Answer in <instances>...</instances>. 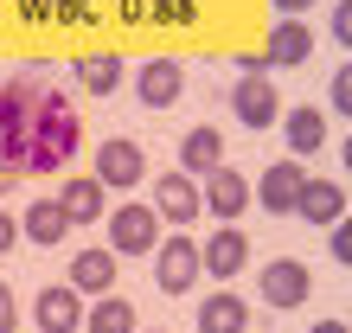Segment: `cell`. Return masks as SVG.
<instances>
[{"label": "cell", "instance_id": "cell-1", "mask_svg": "<svg viewBox=\"0 0 352 333\" xmlns=\"http://www.w3.org/2000/svg\"><path fill=\"white\" fill-rule=\"evenodd\" d=\"M77 148H84V122H77L71 96L58 90V83H45V96H38V116H32V135H26V154H19V173H65V166L77 160Z\"/></svg>", "mask_w": 352, "mask_h": 333}, {"label": "cell", "instance_id": "cell-2", "mask_svg": "<svg viewBox=\"0 0 352 333\" xmlns=\"http://www.w3.org/2000/svg\"><path fill=\"white\" fill-rule=\"evenodd\" d=\"M109 218V257H154V244H160V218L148 212V205H116V212H102Z\"/></svg>", "mask_w": 352, "mask_h": 333}, {"label": "cell", "instance_id": "cell-3", "mask_svg": "<svg viewBox=\"0 0 352 333\" xmlns=\"http://www.w3.org/2000/svg\"><path fill=\"white\" fill-rule=\"evenodd\" d=\"M90 180L102 186V193H129V186H141V180H148V154H141V141H122V135L102 141Z\"/></svg>", "mask_w": 352, "mask_h": 333}, {"label": "cell", "instance_id": "cell-4", "mask_svg": "<svg viewBox=\"0 0 352 333\" xmlns=\"http://www.w3.org/2000/svg\"><path fill=\"white\" fill-rule=\"evenodd\" d=\"M154 282H160V295H186V288L199 282V244L186 231L154 244Z\"/></svg>", "mask_w": 352, "mask_h": 333}, {"label": "cell", "instance_id": "cell-5", "mask_svg": "<svg viewBox=\"0 0 352 333\" xmlns=\"http://www.w3.org/2000/svg\"><path fill=\"white\" fill-rule=\"evenodd\" d=\"M243 205H250V180H243L231 160H224L218 173H205V180H199V212H212L218 224H237Z\"/></svg>", "mask_w": 352, "mask_h": 333}, {"label": "cell", "instance_id": "cell-6", "mask_svg": "<svg viewBox=\"0 0 352 333\" xmlns=\"http://www.w3.org/2000/svg\"><path fill=\"white\" fill-rule=\"evenodd\" d=\"M243 263H250V237H243L237 224H218V231L199 244V276H218V282H231Z\"/></svg>", "mask_w": 352, "mask_h": 333}, {"label": "cell", "instance_id": "cell-7", "mask_svg": "<svg viewBox=\"0 0 352 333\" xmlns=\"http://www.w3.org/2000/svg\"><path fill=\"white\" fill-rule=\"evenodd\" d=\"M116 282H122V269H116L109 250H77V257H71V276H65L71 295L102 301V295H116Z\"/></svg>", "mask_w": 352, "mask_h": 333}, {"label": "cell", "instance_id": "cell-8", "mask_svg": "<svg viewBox=\"0 0 352 333\" xmlns=\"http://www.w3.org/2000/svg\"><path fill=\"white\" fill-rule=\"evenodd\" d=\"M231 116L243 122V129H276V116H282L276 83L269 77H237L231 83Z\"/></svg>", "mask_w": 352, "mask_h": 333}, {"label": "cell", "instance_id": "cell-9", "mask_svg": "<svg viewBox=\"0 0 352 333\" xmlns=\"http://www.w3.org/2000/svg\"><path fill=\"white\" fill-rule=\"evenodd\" d=\"M32 327H38V333H84V295H71L65 282L38 288V301H32Z\"/></svg>", "mask_w": 352, "mask_h": 333}, {"label": "cell", "instance_id": "cell-10", "mask_svg": "<svg viewBox=\"0 0 352 333\" xmlns=\"http://www.w3.org/2000/svg\"><path fill=\"white\" fill-rule=\"evenodd\" d=\"M256 288H263V301H269V308H301L314 282H307V263H295V257H276V263H263Z\"/></svg>", "mask_w": 352, "mask_h": 333}, {"label": "cell", "instance_id": "cell-11", "mask_svg": "<svg viewBox=\"0 0 352 333\" xmlns=\"http://www.w3.org/2000/svg\"><path fill=\"white\" fill-rule=\"evenodd\" d=\"M301 180H307V173H301V160H276V166L256 180V193H250V199L263 205L269 218H288V212H295V199H301Z\"/></svg>", "mask_w": 352, "mask_h": 333}, {"label": "cell", "instance_id": "cell-12", "mask_svg": "<svg viewBox=\"0 0 352 333\" xmlns=\"http://www.w3.org/2000/svg\"><path fill=\"white\" fill-rule=\"evenodd\" d=\"M295 218H307L314 231H333V224L346 218V186H340V180H301Z\"/></svg>", "mask_w": 352, "mask_h": 333}, {"label": "cell", "instance_id": "cell-13", "mask_svg": "<svg viewBox=\"0 0 352 333\" xmlns=\"http://www.w3.org/2000/svg\"><path fill=\"white\" fill-rule=\"evenodd\" d=\"M179 90H186V65H179V58H148L141 77H135V96L148 103V109H173Z\"/></svg>", "mask_w": 352, "mask_h": 333}, {"label": "cell", "instance_id": "cell-14", "mask_svg": "<svg viewBox=\"0 0 352 333\" xmlns=\"http://www.w3.org/2000/svg\"><path fill=\"white\" fill-rule=\"evenodd\" d=\"M148 212L160 224H192L199 218V180H186V173H160L154 180V205Z\"/></svg>", "mask_w": 352, "mask_h": 333}, {"label": "cell", "instance_id": "cell-15", "mask_svg": "<svg viewBox=\"0 0 352 333\" xmlns=\"http://www.w3.org/2000/svg\"><path fill=\"white\" fill-rule=\"evenodd\" d=\"M58 212H65L71 231H77V224H102V212H109V205H102V186H96L90 173H71L65 186H58Z\"/></svg>", "mask_w": 352, "mask_h": 333}, {"label": "cell", "instance_id": "cell-16", "mask_svg": "<svg viewBox=\"0 0 352 333\" xmlns=\"http://www.w3.org/2000/svg\"><path fill=\"white\" fill-rule=\"evenodd\" d=\"M199 333H250V301L218 288V295L199 301Z\"/></svg>", "mask_w": 352, "mask_h": 333}, {"label": "cell", "instance_id": "cell-17", "mask_svg": "<svg viewBox=\"0 0 352 333\" xmlns=\"http://www.w3.org/2000/svg\"><path fill=\"white\" fill-rule=\"evenodd\" d=\"M224 166V129H192L179 141V173L186 180H205V173H218Z\"/></svg>", "mask_w": 352, "mask_h": 333}, {"label": "cell", "instance_id": "cell-18", "mask_svg": "<svg viewBox=\"0 0 352 333\" xmlns=\"http://www.w3.org/2000/svg\"><path fill=\"white\" fill-rule=\"evenodd\" d=\"M307 52H314V32L301 26V19H276L263 39V58H269V71L276 65H307Z\"/></svg>", "mask_w": 352, "mask_h": 333}, {"label": "cell", "instance_id": "cell-19", "mask_svg": "<svg viewBox=\"0 0 352 333\" xmlns=\"http://www.w3.org/2000/svg\"><path fill=\"white\" fill-rule=\"evenodd\" d=\"M282 135H288L295 154H314L320 141H327V116L314 109V103H295V109H282Z\"/></svg>", "mask_w": 352, "mask_h": 333}, {"label": "cell", "instance_id": "cell-20", "mask_svg": "<svg viewBox=\"0 0 352 333\" xmlns=\"http://www.w3.org/2000/svg\"><path fill=\"white\" fill-rule=\"evenodd\" d=\"M84 333H141L135 301L129 295H102L96 308H84Z\"/></svg>", "mask_w": 352, "mask_h": 333}, {"label": "cell", "instance_id": "cell-21", "mask_svg": "<svg viewBox=\"0 0 352 333\" xmlns=\"http://www.w3.org/2000/svg\"><path fill=\"white\" fill-rule=\"evenodd\" d=\"M19 231H26L32 244H45V250H52V244H65L71 218L58 212V199H32V205H26V218H19Z\"/></svg>", "mask_w": 352, "mask_h": 333}, {"label": "cell", "instance_id": "cell-22", "mask_svg": "<svg viewBox=\"0 0 352 333\" xmlns=\"http://www.w3.org/2000/svg\"><path fill=\"white\" fill-rule=\"evenodd\" d=\"M71 77L84 83L90 96H109L116 83H122V58H109V52H90V58H77V65H71Z\"/></svg>", "mask_w": 352, "mask_h": 333}, {"label": "cell", "instance_id": "cell-23", "mask_svg": "<svg viewBox=\"0 0 352 333\" xmlns=\"http://www.w3.org/2000/svg\"><path fill=\"white\" fill-rule=\"evenodd\" d=\"M327 103H333L340 116H352V58H346L340 71H333V90H327Z\"/></svg>", "mask_w": 352, "mask_h": 333}, {"label": "cell", "instance_id": "cell-24", "mask_svg": "<svg viewBox=\"0 0 352 333\" xmlns=\"http://www.w3.org/2000/svg\"><path fill=\"white\" fill-rule=\"evenodd\" d=\"M327 250H333V263H346V269H352V218H340V224H333Z\"/></svg>", "mask_w": 352, "mask_h": 333}, {"label": "cell", "instance_id": "cell-25", "mask_svg": "<svg viewBox=\"0 0 352 333\" xmlns=\"http://www.w3.org/2000/svg\"><path fill=\"white\" fill-rule=\"evenodd\" d=\"M327 32H333L340 45H352V0H333V19H327Z\"/></svg>", "mask_w": 352, "mask_h": 333}, {"label": "cell", "instance_id": "cell-26", "mask_svg": "<svg viewBox=\"0 0 352 333\" xmlns=\"http://www.w3.org/2000/svg\"><path fill=\"white\" fill-rule=\"evenodd\" d=\"M0 333H19V301H13L7 282H0Z\"/></svg>", "mask_w": 352, "mask_h": 333}, {"label": "cell", "instance_id": "cell-27", "mask_svg": "<svg viewBox=\"0 0 352 333\" xmlns=\"http://www.w3.org/2000/svg\"><path fill=\"white\" fill-rule=\"evenodd\" d=\"M13 244H19V218H7V212H0V257H7Z\"/></svg>", "mask_w": 352, "mask_h": 333}, {"label": "cell", "instance_id": "cell-28", "mask_svg": "<svg viewBox=\"0 0 352 333\" xmlns=\"http://www.w3.org/2000/svg\"><path fill=\"white\" fill-rule=\"evenodd\" d=\"M269 7H276V13H282V19H301V13H307V7H314V0H269Z\"/></svg>", "mask_w": 352, "mask_h": 333}, {"label": "cell", "instance_id": "cell-29", "mask_svg": "<svg viewBox=\"0 0 352 333\" xmlns=\"http://www.w3.org/2000/svg\"><path fill=\"white\" fill-rule=\"evenodd\" d=\"M307 333H352V327H346V321H314Z\"/></svg>", "mask_w": 352, "mask_h": 333}, {"label": "cell", "instance_id": "cell-30", "mask_svg": "<svg viewBox=\"0 0 352 333\" xmlns=\"http://www.w3.org/2000/svg\"><path fill=\"white\" fill-rule=\"evenodd\" d=\"M340 160H346V173H352V135H346V148H340Z\"/></svg>", "mask_w": 352, "mask_h": 333}]
</instances>
